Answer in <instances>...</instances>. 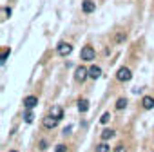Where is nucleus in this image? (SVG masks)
I'll return each instance as SVG.
<instances>
[{"mask_svg": "<svg viewBox=\"0 0 154 152\" xmlns=\"http://www.w3.org/2000/svg\"><path fill=\"white\" fill-rule=\"evenodd\" d=\"M131 78H132V72H131L129 67H120L118 69V72H116V80L118 82H129Z\"/></svg>", "mask_w": 154, "mask_h": 152, "instance_id": "1", "label": "nucleus"}, {"mask_svg": "<svg viewBox=\"0 0 154 152\" xmlns=\"http://www.w3.org/2000/svg\"><path fill=\"white\" fill-rule=\"evenodd\" d=\"M94 56H96V51L93 49V45H85L80 53V58L84 62H91V60H94Z\"/></svg>", "mask_w": 154, "mask_h": 152, "instance_id": "2", "label": "nucleus"}, {"mask_svg": "<svg viewBox=\"0 0 154 152\" xmlns=\"http://www.w3.org/2000/svg\"><path fill=\"white\" fill-rule=\"evenodd\" d=\"M89 78V69H85L84 65L76 67V72H74V80L76 82H85Z\"/></svg>", "mask_w": 154, "mask_h": 152, "instance_id": "3", "label": "nucleus"}, {"mask_svg": "<svg viewBox=\"0 0 154 152\" xmlns=\"http://www.w3.org/2000/svg\"><path fill=\"white\" fill-rule=\"evenodd\" d=\"M58 118H54L53 114H49V116H45L44 120H42V125H44V129H54L56 125H58Z\"/></svg>", "mask_w": 154, "mask_h": 152, "instance_id": "4", "label": "nucleus"}, {"mask_svg": "<svg viewBox=\"0 0 154 152\" xmlns=\"http://www.w3.org/2000/svg\"><path fill=\"white\" fill-rule=\"evenodd\" d=\"M56 51H58V54H60V56H67V54H71L72 45H71V44H67V42H60V44H58V47H56Z\"/></svg>", "mask_w": 154, "mask_h": 152, "instance_id": "5", "label": "nucleus"}, {"mask_svg": "<svg viewBox=\"0 0 154 152\" xmlns=\"http://www.w3.org/2000/svg\"><path fill=\"white\" fill-rule=\"evenodd\" d=\"M36 103H38V98H36V96H26V98H24V107H26L27 111L35 109Z\"/></svg>", "mask_w": 154, "mask_h": 152, "instance_id": "6", "label": "nucleus"}, {"mask_svg": "<svg viewBox=\"0 0 154 152\" xmlns=\"http://www.w3.org/2000/svg\"><path fill=\"white\" fill-rule=\"evenodd\" d=\"M82 9H84V13H93L96 9V4L93 2V0H84V2H82Z\"/></svg>", "mask_w": 154, "mask_h": 152, "instance_id": "7", "label": "nucleus"}, {"mask_svg": "<svg viewBox=\"0 0 154 152\" xmlns=\"http://www.w3.org/2000/svg\"><path fill=\"white\" fill-rule=\"evenodd\" d=\"M102 76V69L98 67V65H93V67H89V78H93V80H98Z\"/></svg>", "mask_w": 154, "mask_h": 152, "instance_id": "8", "label": "nucleus"}, {"mask_svg": "<svg viewBox=\"0 0 154 152\" xmlns=\"http://www.w3.org/2000/svg\"><path fill=\"white\" fill-rule=\"evenodd\" d=\"M141 105H143V109H147V111L154 109V98H152V96H143Z\"/></svg>", "mask_w": 154, "mask_h": 152, "instance_id": "9", "label": "nucleus"}, {"mask_svg": "<svg viewBox=\"0 0 154 152\" xmlns=\"http://www.w3.org/2000/svg\"><path fill=\"white\" fill-rule=\"evenodd\" d=\"M49 114H53L54 118H58V120H62L63 118V111H62V107L60 105H54V107H51V112Z\"/></svg>", "mask_w": 154, "mask_h": 152, "instance_id": "10", "label": "nucleus"}, {"mask_svg": "<svg viewBox=\"0 0 154 152\" xmlns=\"http://www.w3.org/2000/svg\"><path fill=\"white\" fill-rule=\"evenodd\" d=\"M127 40V35L123 33V31H120V33H116V36H114V44L116 45H120V44H123Z\"/></svg>", "mask_w": 154, "mask_h": 152, "instance_id": "11", "label": "nucleus"}, {"mask_svg": "<svg viewBox=\"0 0 154 152\" xmlns=\"http://www.w3.org/2000/svg\"><path fill=\"white\" fill-rule=\"evenodd\" d=\"M111 138H114V130H112V129H105V130L102 132V139H103V141H109Z\"/></svg>", "mask_w": 154, "mask_h": 152, "instance_id": "12", "label": "nucleus"}, {"mask_svg": "<svg viewBox=\"0 0 154 152\" xmlns=\"http://www.w3.org/2000/svg\"><path fill=\"white\" fill-rule=\"evenodd\" d=\"M96 152H111V147L107 145V141H102L100 145H96Z\"/></svg>", "mask_w": 154, "mask_h": 152, "instance_id": "13", "label": "nucleus"}, {"mask_svg": "<svg viewBox=\"0 0 154 152\" xmlns=\"http://www.w3.org/2000/svg\"><path fill=\"white\" fill-rule=\"evenodd\" d=\"M87 109H89V102L87 100H80L78 102V111L80 112H87Z\"/></svg>", "mask_w": 154, "mask_h": 152, "instance_id": "14", "label": "nucleus"}, {"mask_svg": "<svg viewBox=\"0 0 154 152\" xmlns=\"http://www.w3.org/2000/svg\"><path fill=\"white\" fill-rule=\"evenodd\" d=\"M125 107H127V98H118V100H116V109L122 111V109H125Z\"/></svg>", "mask_w": 154, "mask_h": 152, "instance_id": "15", "label": "nucleus"}, {"mask_svg": "<svg viewBox=\"0 0 154 152\" xmlns=\"http://www.w3.org/2000/svg\"><path fill=\"white\" fill-rule=\"evenodd\" d=\"M24 118H26V121H27V123H33V120H35V114H33V112H31V111H27V112H26V116H24Z\"/></svg>", "mask_w": 154, "mask_h": 152, "instance_id": "16", "label": "nucleus"}, {"mask_svg": "<svg viewBox=\"0 0 154 152\" xmlns=\"http://www.w3.org/2000/svg\"><path fill=\"white\" fill-rule=\"evenodd\" d=\"M47 145H49V143H47L45 139H40V141H38V148H40V150H47Z\"/></svg>", "mask_w": 154, "mask_h": 152, "instance_id": "17", "label": "nucleus"}, {"mask_svg": "<svg viewBox=\"0 0 154 152\" xmlns=\"http://www.w3.org/2000/svg\"><path fill=\"white\" fill-rule=\"evenodd\" d=\"M109 120H111V114H109V112H103V114H102V118H100V121H102V123H107Z\"/></svg>", "mask_w": 154, "mask_h": 152, "instance_id": "18", "label": "nucleus"}, {"mask_svg": "<svg viewBox=\"0 0 154 152\" xmlns=\"http://www.w3.org/2000/svg\"><path fill=\"white\" fill-rule=\"evenodd\" d=\"M54 152H67V147H65L63 143H60V145H56V148H54Z\"/></svg>", "mask_w": 154, "mask_h": 152, "instance_id": "19", "label": "nucleus"}, {"mask_svg": "<svg viewBox=\"0 0 154 152\" xmlns=\"http://www.w3.org/2000/svg\"><path fill=\"white\" fill-rule=\"evenodd\" d=\"M11 15V9L9 8H2V18H8Z\"/></svg>", "mask_w": 154, "mask_h": 152, "instance_id": "20", "label": "nucleus"}, {"mask_svg": "<svg viewBox=\"0 0 154 152\" xmlns=\"http://www.w3.org/2000/svg\"><path fill=\"white\" fill-rule=\"evenodd\" d=\"M114 152H127V147L120 143V145H116V148H114Z\"/></svg>", "mask_w": 154, "mask_h": 152, "instance_id": "21", "label": "nucleus"}, {"mask_svg": "<svg viewBox=\"0 0 154 152\" xmlns=\"http://www.w3.org/2000/svg\"><path fill=\"white\" fill-rule=\"evenodd\" d=\"M8 54H9V49H4V53H2V60H0L2 63H4V62L8 60Z\"/></svg>", "mask_w": 154, "mask_h": 152, "instance_id": "22", "label": "nucleus"}, {"mask_svg": "<svg viewBox=\"0 0 154 152\" xmlns=\"http://www.w3.org/2000/svg\"><path fill=\"white\" fill-rule=\"evenodd\" d=\"M71 129H72V127H65V129H63V134H65V136H67V134H69V132H71Z\"/></svg>", "mask_w": 154, "mask_h": 152, "instance_id": "23", "label": "nucleus"}, {"mask_svg": "<svg viewBox=\"0 0 154 152\" xmlns=\"http://www.w3.org/2000/svg\"><path fill=\"white\" fill-rule=\"evenodd\" d=\"M9 152H17V150H9Z\"/></svg>", "mask_w": 154, "mask_h": 152, "instance_id": "24", "label": "nucleus"}]
</instances>
